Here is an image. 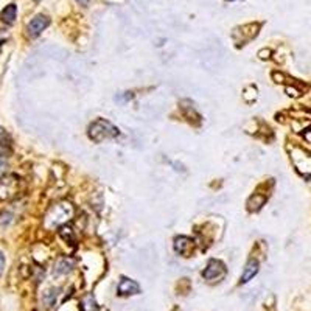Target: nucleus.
<instances>
[{"label":"nucleus","instance_id":"1","mask_svg":"<svg viewBox=\"0 0 311 311\" xmlns=\"http://www.w3.org/2000/svg\"><path fill=\"white\" fill-rule=\"evenodd\" d=\"M119 128L117 126H114L111 122L108 120H103V119H98V120H95L91 126H89V137L96 142V143H100L106 139H114V137H119Z\"/></svg>","mask_w":311,"mask_h":311},{"label":"nucleus","instance_id":"2","mask_svg":"<svg viewBox=\"0 0 311 311\" xmlns=\"http://www.w3.org/2000/svg\"><path fill=\"white\" fill-rule=\"evenodd\" d=\"M73 215V209L69 202H61L56 204L50 209V212L45 217V226L53 227V226H62L65 221H69Z\"/></svg>","mask_w":311,"mask_h":311},{"label":"nucleus","instance_id":"3","mask_svg":"<svg viewBox=\"0 0 311 311\" xmlns=\"http://www.w3.org/2000/svg\"><path fill=\"white\" fill-rule=\"evenodd\" d=\"M226 274H227V268L219 260H210L206 269L202 271V277L209 281H219L226 277Z\"/></svg>","mask_w":311,"mask_h":311},{"label":"nucleus","instance_id":"4","mask_svg":"<svg viewBox=\"0 0 311 311\" xmlns=\"http://www.w3.org/2000/svg\"><path fill=\"white\" fill-rule=\"evenodd\" d=\"M21 181L16 176H6L0 178V199H9L19 191Z\"/></svg>","mask_w":311,"mask_h":311},{"label":"nucleus","instance_id":"5","mask_svg":"<svg viewBox=\"0 0 311 311\" xmlns=\"http://www.w3.org/2000/svg\"><path fill=\"white\" fill-rule=\"evenodd\" d=\"M48 25H50V19H48L47 16H44V14L34 16L30 21V24H28V27H27L28 36H30V37H37Z\"/></svg>","mask_w":311,"mask_h":311},{"label":"nucleus","instance_id":"6","mask_svg":"<svg viewBox=\"0 0 311 311\" xmlns=\"http://www.w3.org/2000/svg\"><path fill=\"white\" fill-rule=\"evenodd\" d=\"M117 293L119 296H134V294H139L140 293V285L137 283L135 280L131 279H122L119 286H117Z\"/></svg>","mask_w":311,"mask_h":311},{"label":"nucleus","instance_id":"7","mask_svg":"<svg viewBox=\"0 0 311 311\" xmlns=\"http://www.w3.org/2000/svg\"><path fill=\"white\" fill-rule=\"evenodd\" d=\"M193 246H194V243L188 237H178L174 240V250H176L179 255L187 257L193 250Z\"/></svg>","mask_w":311,"mask_h":311},{"label":"nucleus","instance_id":"8","mask_svg":"<svg viewBox=\"0 0 311 311\" xmlns=\"http://www.w3.org/2000/svg\"><path fill=\"white\" fill-rule=\"evenodd\" d=\"M75 266V261L69 257H62L56 261V265L53 268V274L58 277V276H65V274H69V272L73 269Z\"/></svg>","mask_w":311,"mask_h":311},{"label":"nucleus","instance_id":"9","mask_svg":"<svg viewBox=\"0 0 311 311\" xmlns=\"http://www.w3.org/2000/svg\"><path fill=\"white\" fill-rule=\"evenodd\" d=\"M257 272H258V261L257 260H249L248 265L245 266V271H243V276L240 279V283L241 285L248 283L249 280H252V279L257 276Z\"/></svg>","mask_w":311,"mask_h":311},{"label":"nucleus","instance_id":"10","mask_svg":"<svg viewBox=\"0 0 311 311\" xmlns=\"http://www.w3.org/2000/svg\"><path fill=\"white\" fill-rule=\"evenodd\" d=\"M16 16H17V8L14 3H9L8 6L3 8V11L0 13V17H2V21L8 25H11L16 21Z\"/></svg>","mask_w":311,"mask_h":311},{"label":"nucleus","instance_id":"11","mask_svg":"<svg viewBox=\"0 0 311 311\" xmlns=\"http://www.w3.org/2000/svg\"><path fill=\"white\" fill-rule=\"evenodd\" d=\"M80 310L81 311H98V304L95 302V297L92 294H86L81 299Z\"/></svg>","mask_w":311,"mask_h":311},{"label":"nucleus","instance_id":"12","mask_svg":"<svg viewBox=\"0 0 311 311\" xmlns=\"http://www.w3.org/2000/svg\"><path fill=\"white\" fill-rule=\"evenodd\" d=\"M265 201H266V198L263 196V194H252V198H250L249 202H248L249 210H252V212L260 210L261 206L265 204Z\"/></svg>","mask_w":311,"mask_h":311},{"label":"nucleus","instance_id":"13","mask_svg":"<svg viewBox=\"0 0 311 311\" xmlns=\"http://www.w3.org/2000/svg\"><path fill=\"white\" fill-rule=\"evenodd\" d=\"M56 297H58V289H47L42 294V302L47 308H52L56 304Z\"/></svg>","mask_w":311,"mask_h":311},{"label":"nucleus","instance_id":"14","mask_svg":"<svg viewBox=\"0 0 311 311\" xmlns=\"http://www.w3.org/2000/svg\"><path fill=\"white\" fill-rule=\"evenodd\" d=\"M60 235L62 237V240H65L67 243H70V245H73V243H75V235H73V230H72L69 226L62 224V226L60 227Z\"/></svg>","mask_w":311,"mask_h":311},{"label":"nucleus","instance_id":"15","mask_svg":"<svg viewBox=\"0 0 311 311\" xmlns=\"http://www.w3.org/2000/svg\"><path fill=\"white\" fill-rule=\"evenodd\" d=\"M13 148H11V143L8 140H2L0 142V157H8L9 154H11Z\"/></svg>","mask_w":311,"mask_h":311},{"label":"nucleus","instance_id":"16","mask_svg":"<svg viewBox=\"0 0 311 311\" xmlns=\"http://www.w3.org/2000/svg\"><path fill=\"white\" fill-rule=\"evenodd\" d=\"M11 221H13V215H11V213L3 212L2 215H0V224H2V226H8Z\"/></svg>","mask_w":311,"mask_h":311},{"label":"nucleus","instance_id":"17","mask_svg":"<svg viewBox=\"0 0 311 311\" xmlns=\"http://www.w3.org/2000/svg\"><path fill=\"white\" fill-rule=\"evenodd\" d=\"M6 167H8V165H6V160H5L3 157H0V178H2L3 174H5Z\"/></svg>","mask_w":311,"mask_h":311},{"label":"nucleus","instance_id":"18","mask_svg":"<svg viewBox=\"0 0 311 311\" xmlns=\"http://www.w3.org/2000/svg\"><path fill=\"white\" fill-rule=\"evenodd\" d=\"M286 92H288V95H291V96H299V91L293 89V87H286Z\"/></svg>","mask_w":311,"mask_h":311},{"label":"nucleus","instance_id":"19","mask_svg":"<svg viewBox=\"0 0 311 311\" xmlns=\"http://www.w3.org/2000/svg\"><path fill=\"white\" fill-rule=\"evenodd\" d=\"M3 268H5V257L2 252H0V274L3 272Z\"/></svg>","mask_w":311,"mask_h":311},{"label":"nucleus","instance_id":"20","mask_svg":"<svg viewBox=\"0 0 311 311\" xmlns=\"http://www.w3.org/2000/svg\"><path fill=\"white\" fill-rule=\"evenodd\" d=\"M78 3L83 5V6H87V3H89V0H76Z\"/></svg>","mask_w":311,"mask_h":311},{"label":"nucleus","instance_id":"21","mask_svg":"<svg viewBox=\"0 0 311 311\" xmlns=\"http://www.w3.org/2000/svg\"><path fill=\"white\" fill-rule=\"evenodd\" d=\"M226 2H237V0H226Z\"/></svg>","mask_w":311,"mask_h":311},{"label":"nucleus","instance_id":"22","mask_svg":"<svg viewBox=\"0 0 311 311\" xmlns=\"http://www.w3.org/2000/svg\"><path fill=\"white\" fill-rule=\"evenodd\" d=\"M34 2H41V0H34Z\"/></svg>","mask_w":311,"mask_h":311},{"label":"nucleus","instance_id":"23","mask_svg":"<svg viewBox=\"0 0 311 311\" xmlns=\"http://www.w3.org/2000/svg\"><path fill=\"white\" fill-rule=\"evenodd\" d=\"M310 179H311V176H310Z\"/></svg>","mask_w":311,"mask_h":311}]
</instances>
